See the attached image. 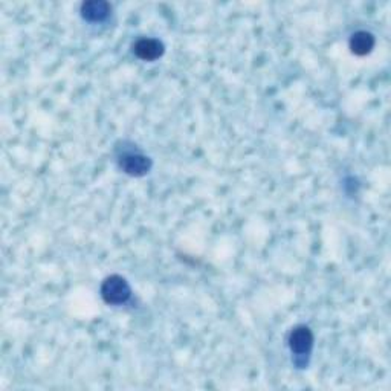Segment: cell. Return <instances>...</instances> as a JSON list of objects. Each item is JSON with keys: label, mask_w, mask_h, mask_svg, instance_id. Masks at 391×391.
Returning <instances> with one entry per match:
<instances>
[{"label": "cell", "mask_w": 391, "mask_h": 391, "mask_svg": "<svg viewBox=\"0 0 391 391\" xmlns=\"http://www.w3.org/2000/svg\"><path fill=\"white\" fill-rule=\"evenodd\" d=\"M289 347L295 358H306L314 349V333L306 325L295 327L289 335Z\"/></svg>", "instance_id": "2"}, {"label": "cell", "mask_w": 391, "mask_h": 391, "mask_svg": "<svg viewBox=\"0 0 391 391\" xmlns=\"http://www.w3.org/2000/svg\"><path fill=\"white\" fill-rule=\"evenodd\" d=\"M164 45L162 41H159L156 39H141L135 43L133 53L136 54L137 59H141L144 61H155L158 59H161L164 54Z\"/></svg>", "instance_id": "4"}, {"label": "cell", "mask_w": 391, "mask_h": 391, "mask_svg": "<svg viewBox=\"0 0 391 391\" xmlns=\"http://www.w3.org/2000/svg\"><path fill=\"white\" fill-rule=\"evenodd\" d=\"M120 166L121 170L127 173L130 176H144L147 175L151 169V161L137 151H128V153H124L120 159Z\"/></svg>", "instance_id": "3"}, {"label": "cell", "mask_w": 391, "mask_h": 391, "mask_svg": "<svg viewBox=\"0 0 391 391\" xmlns=\"http://www.w3.org/2000/svg\"><path fill=\"white\" fill-rule=\"evenodd\" d=\"M101 296L107 304L121 306L132 296V289H130L127 280L122 278L121 275H111L101 285Z\"/></svg>", "instance_id": "1"}, {"label": "cell", "mask_w": 391, "mask_h": 391, "mask_svg": "<svg viewBox=\"0 0 391 391\" xmlns=\"http://www.w3.org/2000/svg\"><path fill=\"white\" fill-rule=\"evenodd\" d=\"M108 14H111V5L107 2L92 0L82 5V16L88 21H103L108 17Z\"/></svg>", "instance_id": "5"}, {"label": "cell", "mask_w": 391, "mask_h": 391, "mask_svg": "<svg viewBox=\"0 0 391 391\" xmlns=\"http://www.w3.org/2000/svg\"><path fill=\"white\" fill-rule=\"evenodd\" d=\"M374 37L373 34L367 31H359L356 34L352 35L350 39V49L354 55L364 57L367 54H370L374 48Z\"/></svg>", "instance_id": "6"}]
</instances>
